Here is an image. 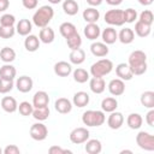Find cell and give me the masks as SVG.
<instances>
[{
  "mask_svg": "<svg viewBox=\"0 0 154 154\" xmlns=\"http://www.w3.org/2000/svg\"><path fill=\"white\" fill-rule=\"evenodd\" d=\"M128 65L130 66L132 75L134 76H140L143 75L147 71V55L143 51L136 49L134 52L130 53L129 55V60H128Z\"/></svg>",
  "mask_w": 154,
  "mask_h": 154,
  "instance_id": "obj_1",
  "label": "cell"
},
{
  "mask_svg": "<svg viewBox=\"0 0 154 154\" xmlns=\"http://www.w3.org/2000/svg\"><path fill=\"white\" fill-rule=\"evenodd\" d=\"M54 17V10L49 5H43L36 10V12L32 16V23L37 28H45L49 24V22Z\"/></svg>",
  "mask_w": 154,
  "mask_h": 154,
  "instance_id": "obj_2",
  "label": "cell"
},
{
  "mask_svg": "<svg viewBox=\"0 0 154 154\" xmlns=\"http://www.w3.org/2000/svg\"><path fill=\"white\" fill-rule=\"evenodd\" d=\"M106 116L103 111H95V109H88L82 116V122L87 126H100L105 123Z\"/></svg>",
  "mask_w": 154,
  "mask_h": 154,
  "instance_id": "obj_3",
  "label": "cell"
},
{
  "mask_svg": "<svg viewBox=\"0 0 154 154\" xmlns=\"http://www.w3.org/2000/svg\"><path fill=\"white\" fill-rule=\"evenodd\" d=\"M113 70V63L109 59H100L96 63H94L90 66V71L89 73L93 77H103L106 75H108L111 71Z\"/></svg>",
  "mask_w": 154,
  "mask_h": 154,
  "instance_id": "obj_4",
  "label": "cell"
},
{
  "mask_svg": "<svg viewBox=\"0 0 154 154\" xmlns=\"http://www.w3.org/2000/svg\"><path fill=\"white\" fill-rule=\"evenodd\" d=\"M136 143L141 149L153 152L154 150V137L147 131H140L136 135Z\"/></svg>",
  "mask_w": 154,
  "mask_h": 154,
  "instance_id": "obj_5",
  "label": "cell"
},
{
  "mask_svg": "<svg viewBox=\"0 0 154 154\" xmlns=\"http://www.w3.org/2000/svg\"><path fill=\"white\" fill-rule=\"evenodd\" d=\"M105 22L107 24H109L111 26H120L125 23L124 20V14H123V10H108L105 13Z\"/></svg>",
  "mask_w": 154,
  "mask_h": 154,
  "instance_id": "obj_6",
  "label": "cell"
},
{
  "mask_svg": "<svg viewBox=\"0 0 154 154\" xmlns=\"http://www.w3.org/2000/svg\"><path fill=\"white\" fill-rule=\"evenodd\" d=\"M89 130L87 128H83V126H79V128H76L73 129L71 132H70V141L75 144H82L84 143L87 140H89Z\"/></svg>",
  "mask_w": 154,
  "mask_h": 154,
  "instance_id": "obj_7",
  "label": "cell"
},
{
  "mask_svg": "<svg viewBox=\"0 0 154 154\" xmlns=\"http://www.w3.org/2000/svg\"><path fill=\"white\" fill-rule=\"evenodd\" d=\"M48 135V129L43 123H35L30 126V137L35 141H43Z\"/></svg>",
  "mask_w": 154,
  "mask_h": 154,
  "instance_id": "obj_8",
  "label": "cell"
},
{
  "mask_svg": "<svg viewBox=\"0 0 154 154\" xmlns=\"http://www.w3.org/2000/svg\"><path fill=\"white\" fill-rule=\"evenodd\" d=\"M108 91L113 96H120L125 91V83L120 78H114L108 83Z\"/></svg>",
  "mask_w": 154,
  "mask_h": 154,
  "instance_id": "obj_9",
  "label": "cell"
},
{
  "mask_svg": "<svg viewBox=\"0 0 154 154\" xmlns=\"http://www.w3.org/2000/svg\"><path fill=\"white\" fill-rule=\"evenodd\" d=\"M32 85H34V82L29 76H20L16 81V88L20 93H29L32 89Z\"/></svg>",
  "mask_w": 154,
  "mask_h": 154,
  "instance_id": "obj_10",
  "label": "cell"
},
{
  "mask_svg": "<svg viewBox=\"0 0 154 154\" xmlns=\"http://www.w3.org/2000/svg\"><path fill=\"white\" fill-rule=\"evenodd\" d=\"M123 124H124V116H123V113L117 112V111L111 112V114L108 116V119H107V125L111 129L117 130V129L122 128Z\"/></svg>",
  "mask_w": 154,
  "mask_h": 154,
  "instance_id": "obj_11",
  "label": "cell"
},
{
  "mask_svg": "<svg viewBox=\"0 0 154 154\" xmlns=\"http://www.w3.org/2000/svg\"><path fill=\"white\" fill-rule=\"evenodd\" d=\"M54 108L60 114H67L72 109V102L66 97H59L54 102Z\"/></svg>",
  "mask_w": 154,
  "mask_h": 154,
  "instance_id": "obj_12",
  "label": "cell"
},
{
  "mask_svg": "<svg viewBox=\"0 0 154 154\" xmlns=\"http://www.w3.org/2000/svg\"><path fill=\"white\" fill-rule=\"evenodd\" d=\"M83 32H84V36H85L88 40H90V41L96 40V38L101 35L100 26H99L96 23H87V25H85L84 29H83Z\"/></svg>",
  "mask_w": 154,
  "mask_h": 154,
  "instance_id": "obj_13",
  "label": "cell"
},
{
  "mask_svg": "<svg viewBox=\"0 0 154 154\" xmlns=\"http://www.w3.org/2000/svg\"><path fill=\"white\" fill-rule=\"evenodd\" d=\"M53 69H54V73H55L57 76H59V77H67V76L72 72V66H71V64L67 63V61H64V60L55 63Z\"/></svg>",
  "mask_w": 154,
  "mask_h": 154,
  "instance_id": "obj_14",
  "label": "cell"
},
{
  "mask_svg": "<svg viewBox=\"0 0 154 154\" xmlns=\"http://www.w3.org/2000/svg\"><path fill=\"white\" fill-rule=\"evenodd\" d=\"M116 73L118 76V78L123 79V81H130L134 75H132V71L130 69V66L126 64V63H120L116 66Z\"/></svg>",
  "mask_w": 154,
  "mask_h": 154,
  "instance_id": "obj_15",
  "label": "cell"
},
{
  "mask_svg": "<svg viewBox=\"0 0 154 154\" xmlns=\"http://www.w3.org/2000/svg\"><path fill=\"white\" fill-rule=\"evenodd\" d=\"M48 102H49V96L45 90H38L32 96V106H34V108L48 106Z\"/></svg>",
  "mask_w": 154,
  "mask_h": 154,
  "instance_id": "obj_16",
  "label": "cell"
},
{
  "mask_svg": "<svg viewBox=\"0 0 154 154\" xmlns=\"http://www.w3.org/2000/svg\"><path fill=\"white\" fill-rule=\"evenodd\" d=\"M90 52L93 55H95L97 58H103L108 54L109 49H108L107 45L103 42H93L90 45Z\"/></svg>",
  "mask_w": 154,
  "mask_h": 154,
  "instance_id": "obj_17",
  "label": "cell"
},
{
  "mask_svg": "<svg viewBox=\"0 0 154 154\" xmlns=\"http://www.w3.org/2000/svg\"><path fill=\"white\" fill-rule=\"evenodd\" d=\"M89 88L94 94H101L106 89V82L102 77H93L89 81Z\"/></svg>",
  "mask_w": 154,
  "mask_h": 154,
  "instance_id": "obj_18",
  "label": "cell"
},
{
  "mask_svg": "<svg viewBox=\"0 0 154 154\" xmlns=\"http://www.w3.org/2000/svg\"><path fill=\"white\" fill-rule=\"evenodd\" d=\"M101 37H102L103 43H106V45H113L118 40V32L116 31V29L113 26H108V28H106V29L102 30Z\"/></svg>",
  "mask_w": 154,
  "mask_h": 154,
  "instance_id": "obj_19",
  "label": "cell"
},
{
  "mask_svg": "<svg viewBox=\"0 0 154 154\" xmlns=\"http://www.w3.org/2000/svg\"><path fill=\"white\" fill-rule=\"evenodd\" d=\"M32 30V24L29 19L23 18L19 19V22L16 25V32H18L20 36H28Z\"/></svg>",
  "mask_w": 154,
  "mask_h": 154,
  "instance_id": "obj_20",
  "label": "cell"
},
{
  "mask_svg": "<svg viewBox=\"0 0 154 154\" xmlns=\"http://www.w3.org/2000/svg\"><path fill=\"white\" fill-rule=\"evenodd\" d=\"M38 38H40V42L42 43H52L55 38V32L52 28H49L48 25L45 26V28H41L40 30V34H38Z\"/></svg>",
  "mask_w": 154,
  "mask_h": 154,
  "instance_id": "obj_21",
  "label": "cell"
},
{
  "mask_svg": "<svg viewBox=\"0 0 154 154\" xmlns=\"http://www.w3.org/2000/svg\"><path fill=\"white\" fill-rule=\"evenodd\" d=\"M1 108L7 113H13L18 108L17 100L12 96H4L1 99Z\"/></svg>",
  "mask_w": 154,
  "mask_h": 154,
  "instance_id": "obj_22",
  "label": "cell"
},
{
  "mask_svg": "<svg viewBox=\"0 0 154 154\" xmlns=\"http://www.w3.org/2000/svg\"><path fill=\"white\" fill-rule=\"evenodd\" d=\"M89 101H90V96L85 91H77V93H75L73 99H72V103L75 106H77V107H79V108L85 107L89 103Z\"/></svg>",
  "mask_w": 154,
  "mask_h": 154,
  "instance_id": "obj_23",
  "label": "cell"
},
{
  "mask_svg": "<svg viewBox=\"0 0 154 154\" xmlns=\"http://www.w3.org/2000/svg\"><path fill=\"white\" fill-rule=\"evenodd\" d=\"M85 152L88 154H99L101 150H102V144L99 140L96 138H91V140H87L85 142Z\"/></svg>",
  "mask_w": 154,
  "mask_h": 154,
  "instance_id": "obj_24",
  "label": "cell"
},
{
  "mask_svg": "<svg viewBox=\"0 0 154 154\" xmlns=\"http://www.w3.org/2000/svg\"><path fill=\"white\" fill-rule=\"evenodd\" d=\"M24 47L28 52H36L40 48V38L36 35H28L24 40Z\"/></svg>",
  "mask_w": 154,
  "mask_h": 154,
  "instance_id": "obj_25",
  "label": "cell"
},
{
  "mask_svg": "<svg viewBox=\"0 0 154 154\" xmlns=\"http://www.w3.org/2000/svg\"><path fill=\"white\" fill-rule=\"evenodd\" d=\"M126 124H128V126H129L130 129L137 130V129H140V128L142 126V124H143V118H142V116L138 114V113H130V114L128 116V118H126Z\"/></svg>",
  "mask_w": 154,
  "mask_h": 154,
  "instance_id": "obj_26",
  "label": "cell"
},
{
  "mask_svg": "<svg viewBox=\"0 0 154 154\" xmlns=\"http://www.w3.org/2000/svg\"><path fill=\"white\" fill-rule=\"evenodd\" d=\"M69 59H70V63H71V64L81 65V64L84 63V60H85V52H84L82 48L72 49V51L70 52Z\"/></svg>",
  "mask_w": 154,
  "mask_h": 154,
  "instance_id": "obj_27",
  "label": "cell"
},
{
  "mask_svg": "<svg viewBox=\"0 0 154 154\" xmlns=\"http://www.w3.org/2000/svg\"><path fill=\"white\" fill-rule=\"evenodd\" d=\"M118 40L124 43V45H129L135 40V32L131 28H124L119 31L118 34Z\"/></svg>",
  "mask_w": 154,
  "mask_h": 154,
  "instance_id": "obj_28",
  "label": "cell"
},
{
  "mask_svg": "<svg viewBox=\"0 0 154 154\" xmlns=\"http://www.w3.org/2000/svg\"><path fill=\"white\" fill-rule=\"evenodd\" d=\"M16 75H17V70L11 64H5V65H2L0 67V78L13 81Z\"/></svg>",
  "mask_w": 154,
  "mask_h": 154,
  "instance_id": "obj_29",
  "label": "cell"
},
{
  "mask_svg": "<svg viewBox=\"0 0 154 154\" xmlns=\"http://www.w3.org/2000/svg\"><path fill=\"white\" fill-rule=\"evenodd\" d=\"M83 19L87 23H96L100 18V12L95 7H88L83 11Z\"/></svg>",
  "mask_w": 154,
  "mask_h": 154,
  "instance_id": "obj_30",
  "label": "cell"
},
{
  "mask_svg": "<svg viewBox=\"0 0 154 154\" xmlns=\"http://www.w3.org/2000/svg\"><path fill=\"white\" fill-rule=\"evenodd\" d=\"M150 30H152V25H148V24H146L141 20H137L136 24H135L134 32L140 37H147L150 34Z\"/></svg>",
  "mask_w": 154,
  "mask_h": 154,
  "instance_id": "obj_31",
  "label": "cell"
},
{
  "mask_svg": "<svg viewBox=\"0 0 154 154\" xmlns=\"http://www.w3.org/2000/svg\"><path fill=\"white\" fill-rule=\"evenodd\" d=\"M118 107V101L116 100V97H112V96H108V97H105L102 101H101V108L103 112H113L116 111Z\"/></svg>",
  "mask_w": 154,
  "mask_h": 154,
  "instance_id": "obj_32",
  "label": "cell"
},
{
  "mask_svg": "<svg viewBox=\"0 0 154 154\" xmlns=\"http://www.w3.org/2000/svg\"><path fill=\"white\" fill-rule=\"evenodd\" d=\"M59 31H60V34H61V36H63L64 38H67V37H70L71 35H73L75 32H77V29H76L75 24H72V23H70V22H64V23L60 24Z\"/></svg>",
  "mask_w": 154,
  "mask_h": 154,
  "instance_id": "obj_33",
  "label": "cell"
},
{
  "mask_svg": "<svg viewBox=\"0 0 154 154\" xmlns=\"http://www.w3.org/2000/svg\"><path fill=\"white\" fill-rule=\"evenodd\" d=\"M63 10L67 16H75V14H77L79 6H78L77 1H75V0H64Z\"/></svg>",
  "mask_w": 154,
  "mask_h": 154,
  "instance_id": "obj_34",
  "label": "cell"
},
{
  "mask_svg": "<svg viewBox=\"0 0 154 154\" xmlns=\"http://www.w3.org/2000/svg\"><path fill=\"white\" fill-rule=\"evenodd\" d=\"M0 59L5 64H10L16 59V52L11 47H4L0 51Z\"/></svg>",
  "mask_w": 154,
  "mask_h": 154,
  "instance_id": "obj_35",
  "label": "cell"
},
{
  "mask_svg": "<svg viewBox=\"0 0 154 154\" xmlns=\"http://www.w3.org/2000/svg\"><path fill=\"white\" fill-rule=\"evenodd\" d=\"M142 106H144L146 108H154V91L152 90H147L144 93H142L141 99H140Z\"/></svg>",
  "mask_w": 154,
  "mask_h": 154,
  "instance_id": "obj_36",
  "label": "cell"
},
{
  "mask_svg": "<svg viewBox=\"0 0 154 154\" xmlns=\"http://www.w3.org/2000/svg\"><path fill=\"white\" fill-rule=\"evenodd\" d=\"M31 116L34 117V119H36L38 122H43V120L48 119V117H49V108H48V106L34 108Z\"/></svg>",
  "mask_w": 154,
  "mask_h": 154,
  "instance_id": "obj_37",
  "label": "cell"
},
{
  "mask_svg": "<svg viewBox=\"0 0 154 154\" xmlns=\"http://www.w3.org/2000/svg\"><path fill=\"white\" fill-rule=\"evenodd\" d=\"M66 43L69 46V48L72 51V49H77V48H81L82 46V38H81V35L77 32H75L73 35H71L70 37L66 38Z\"/></svg>",
  "mask_w": 154,
  "mask_h": 154,
  "instance_id": "obj_38",
  "label": "cell"
},
{
  "mask_svg": "<svg viewBox=\"0 0 154 154\" xmlns=\"http://www.w3.org/2000/svg\"><path fill=\"white\" fill-rule=\"evenodd\" d=\"M72 73H73V79L77 83H85L89 79V72L82 67H77Z\"/></svg>",
  "mask_w": 154,
  "mask_h": 154,
  "instance_id": "obj_39",
  "label": "cell"
},
{
  "mask_svg": "<svg viewBox=\"0 0 154 154\" xmlns=\"http://www.w3.org/2000/svg\"><path fill=\"white\" fill-rule=\"evenodd\" d=\"M19 113L24 117H28V116H31L32 111H34V106L32 103H30L29 101H22L19 105H18V108Z\"/></svg>",
  "mask_w": 154,
  "mask_h": 154,
  "instance_id": "obj_40",
  "label": "cell"
},
{
  "mask_svg": "<svg viewBox=\"0 0 154 154\" xmlns=\"http://www.w3.org/2000/svg\"><path fill=\"white\" fill-rule=\"evenodd\" d=\"M13 87H14L13 81L0 78V94H7V93H10L13 89Z\"/></svg>",
  "mask_w": 154,
  "mask_h": 154,
  "instance_id": "obj_41",
  "label": "cell"
},
{
  "mask_svg": "<svg viewBox=\"0 0 154 154\" xmlns=\"http://www.w3.org/2000/svg\"><path fill=\"white\" fill-rule=\"evenodd\" d=\"M123 14H124V20L125 23H134L136 19H137V11L129 7L126 10L123 11Z\"/></svg>",
  "mask_w": 154,
  "mask_h": 154,
  "instance_id": "obj_42",
  "label": "cell"
},
{
  "mask_svg": "<svg viewBox=\"0 0 154 154\" xmlns=\"http://www.w3.org/2000/svg\"><path fill=\"white\" fill-rule=\"evenodd\" d=\"M14 23H16V18L13 14L5 13L0 17V25L2 26H13Z\"/></svg>",
  "mask_w": 154,
  "mask_h": 154,
  "instance_id": "obj_43",
  "label": "cell"
},
{
  "mask_svg": "<svg viewBox=\"0 0 154 154\" xmlns=\"http://www.w3.org/2000/svg\"><path fill=\"white\" fill-rule=\"evenodd\" d=\"M138 20H141V22H143V23H146V24H148V25H152V24H153V20H154L153 12H152L150 10H144V11H142L141 14H140V19H138Z\"/></svg>",
  "mask_w": 154,
  "mask_h": 154,
  "instance_id": "obj_44",
  "label": "cell"
},
{
  "mask_svg": "<svg viewBox=\"0 0 154 154\" xmlns=\"http://www.w3.org/2000/svg\"><path fill=\"white\" fill-rule=\"evenodd\" d=\"M16 34V28L13 26H2L0 25V37L1 38H10Z\"/></svg>",
  "mask_w": 154,
  "mask_h": 154,
  "instance_id": "obj_45",
  "label": "cell"
},
{
  "mask_svg": "<svg viewBox=\"0 0 154 154\" xmlns=\"http://www.w3.org/2000/svg\"><path fill=\"white\" fill-rule=\"evenodd\" d=\"M2 153L4 154H19L20 153V149L16 144H8V146H6L2 149Z\"/></svg>",
  "mask_w": 154,
  "mask_h": 154,
  "instance_id": "obj_46",
  "label": "cell"
},
{
  "mask_svg": "<svg viewBox=\"0 0 154 154\" xmlns=\"http://www.w3.org/2000/svg\"><path fill=\"white\" fill-rule=\"evenodd\" d=\"M49 154H65V153H71V150L69 149H63L61 147L59 146H52L49 149H48Z\"/></svg>",
  "mask_w": 154,
  "mask_h": 154,
  "instance_id": "obj_47",
  "label": "cell"
},
{
  "mask_svg": "<svg viewBox=\"0 0 154 154\" xmlns=\"http://www.w3.org/2000/svg\"><path fill=\"white\" fill-rule=\"evenodd\" d=\"M22 4L26 10H34L37 7L38 0H22Z\"/></svg>",
  "mask_w": 154,
  "mask_h": 154,
  "instance_id": "obj_48",
  "label": "cell"
},
{
  "mask_svg": "<svg viewBox=\"0 0 154 154\" xmlns=\"http://www.w3.org/2000/svg\"><path fill=\"white\" fill-rule=\"evenodd\" d=\"M146 123L149 126H154V109L150 108V111L146 114Z\"/></svg>",
  "mask_w": 154,
  "mask_h": 154,
  "instance_id": "obj_49",
  "label": "cell"
},
{
  "mask_svg": "<svg viewBox=\"0 0 154 154\" xmlns=\"http://www.w3.org/2000/svg\"><path fill=\"white\" fill-rule=\"evenodd\" d=\"M10 6V0H0V12H5Z\"/></svg>",
  "mask_w": 154,
  "mask_h": 154,
  "instance_id": "obj_50",
  "label": "cell"
},
{
  "mask_svg": "<svg viewBox=\"0 0 154 154\" xmlns=\"http://www.w3.org/2000/svg\"><path fill=\"white\" fill-rule=\"evenodd\" d=\"M102 1H103V0H87V2H88L91 7H96V6L101 5Z\"/></svg>",
  "mask_w": 154,
  "mask_h": 154,
  "instance_id": "obj_51",
  "label": "cell"
},
{
  "mask_svg": "<svg viewBox=\"0 0 154 154\" xmlns=\"http://www.w3.org/2000/svg\"><path fill=\"white\" fill-rule=\"evenodd\" d=\"M106 2L108 5H111V6H118V5H120L123 2V0H106Z\"/></svg>",
  "mask_w": 154,
  "mask_h": 154,
  "instance_id": "obj_52",
  "label": "cell"
},
{
  "mask_svg": "<svg viewBox=\"0 0 154 154\" xmlns=\"http://www.w3.org/2000/svg\"><path fill=\"white\" fill-rule=\"evenodd\" d=\"M153 1H154V0H138V2H140L141 5H143V6H149V5L153 4Z\"/></svg>",
  "mask_w": 154,
  "mask_h": 154,
  "instance_id": "obj_53",
  "label": "cell"
},
{
  "mask_svg": "<svg viewBox=\"0 0 154 154\" xmlns=\"http://www.w3.org/2000/svg\"><path fill=\"white\" fill-rule=\"evenodd\" d=\"M48 2H51L52 5H58L59 2H61V0H48Z\"/></svg>",
  "mask_w": 154,
  "mask_h": 154,
  "instance_id": "obj_54",
  "label": "cell"
},
{
  "mask_svg": "<svg viewBox=\"0 0 154 154\" xmlns=\"http://www.w3.org/2000/svg\"><path fill=\"white\" fill-rule=\"evenodd\" d=\"M124 153H130V154H131L132 152H131V150H128V149H126V150H122V152H120V154H124Z\"/></svg>",
  "mask_w": 154,
  "mask_h": 154,
  "instance_id": "obj_55",
  "label": "cell"
},
{
  "mask_svg": "<svg viewBox=\"0 0 154 154\" xmlns=\"http://www.w3.org/2000/svg\"><path fill=\"white\" fill-rule=\"evenodd\" d=\"M1 153H2V149H1V148H0V154H1Z\"/></svg>",
  "mask_w": 154,
  "mask_h": 154,
  "instance_id": "obj_56",
  "label": "cell"
}]
</instances>
